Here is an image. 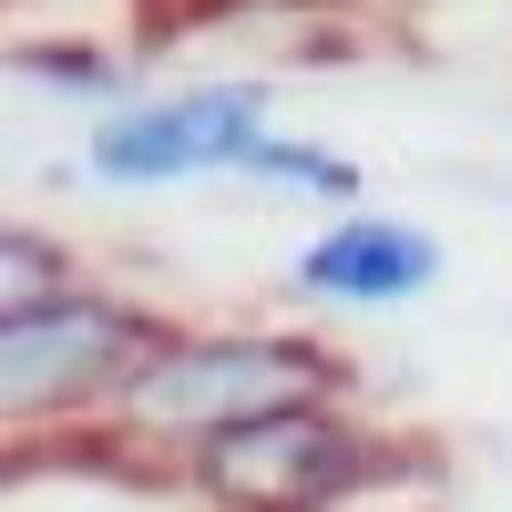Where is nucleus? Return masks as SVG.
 <instances>
[{
  "instance_id": "nucleus-1",
  "label": "nucleus",
  "mask_w": 512,
  "mask_h": 512,
  "mask_svg": "<svg viewBox=\"0 0 512 512\" xmlns=\"http://www.w3.org/2000/svg\"><path fill=\"white\" fill-rule=\"evenodd\" d=\"M349 349H328L318 328H175L164 349L123 379V400L103 410L93 451L134 461V472H195L216 441L256 431L277 410L349 400Z\"/></svg>"
},
{
  "instance_id": "nucleus-2",
  "label": "nucleus",
  "mask_w": 512,
  "mask_h": 512,
  "mask_svg": "<svg viewBox=\"0 0 512 512\" xmlns=\"http://www.w3.org/2000/svg\"><path fill=\"white\" fill-rule=\"evenodd\" d=\"M164 338L175 328L154 308L103 297V287H62V297H41V308L0 318V410H11V441L21 451H31V431H41V451L93 441L103 410L123 400V379H134Z\"/></svg>"
},
{
  "instance_id": "nucleus-3",
  "label": "nucleus",
  "mask_w": 512,
  "mask_h": 512,
  "mask_svg": "<svg viewBox=\"0 0 512 512\" xmlns=\"http://www.w3.org/2000/svg\"><path fill=\"white\" fill-rule=\"evenodd\" d=\"M400 472H410V451L379 420H359L349 400H308V410H277L256 431L216 441L185 472V492L205 512H359Z\"/></svg>"
},
{
  "instance_id": "nucleus-4",
  "label": "nucleus",
  "mask_w": 512,
  "mask_h": 512,
  "mask_svg": "<svg viewBox=\"0 0 512 512\" xmlns=\"http://www.w3.org/2000/svg\"><path fill=\"white\" fill-rule=\"evenodd\" d=\"M256 134H267V82L216 72V82H185V93H134L123 113H103L93 134H82V175L113 185V195L195 185V175H236Z\"/></svg>"
},
{
  "instance_id": "nucleus-5",
  "label": "nucleus",
  "mask_w": 512,
  "mask_h": 512,
  "mask_svg": "<svg viewBox=\"0 0 512 512\" xmlns=\"http://www.w3.org/2000/svg\"><path fill=\"white\" fill-rule=\"evenodd\" d=\"M287 277L318 308H410V297L441 287V236L410 216H379V205H349L287 256Z\"/></svg>"
},
{
  "instance_id": "nucleus-6",
  "label": "nucleus",
  "mask_w": 512,
  "mask_h": 512,
  "mask_svg": "<svg viewBox=\"0 0 512 512\" xmlns=\"http://www.w3.org/2000/svg\"><path fill=\"white\" fill-rule=\"evenodd\" d=\"M11 72L21 82H41V93H82V103H103V113H123L134 103V62L113 52V41H52V31H21L11 41Z\"/></svg>"
},
{
  "instance_id": "nucleus-7",
  "label": "nucleus",
  "mask_w": 512,
  "mask_h": 512,
  "mask_svg": "<svg viewBox=\"0 0 512 512\" xmlns=\"http://www.w3.org/2000/svg\"><path fill=\"white\" fill-rule=\"evenodd\" d=\"M236 175H246V185H277V195H318V205H338V216L359 205V164L328 154V144H308V134H277V123L246 144Z\"/></svg>"
},
{
  "instance_id": "nucleus-8",
  "label": "nucleus",
  "mask_w": 512,
  "mask_h": 512,
  "mask_svg": "<svg viewBox=\"0 0 512 512\" xmlns=\"http://www.w3.org/2000/svg\"><path fill=\"white\" fill-rule=\"evenodd\" d=\"M72 277H62V246L41 236V226H0V318H21V308H41V297H62Z\"/></svg>"
},
{
  "instance_id": "nucleus-9",
  "label": "nucleus",
  "mask_w": 512,
  "mask_h": 512,
  "mask_svg": "<svg viewBox=\"0 0 512 512\" xmlns=\"http://www.w3.org/2000/svg\"><path fill=\"white\" fill-rule=\"evenodd\" d=\"M256 11H287V21H328V11H369V0H256Z\"/></svg>"
}]
</instances>
